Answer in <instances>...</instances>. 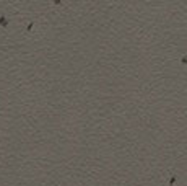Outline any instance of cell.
I'll return each mask as SVG.
<instances>
[{
	"mask_svg": "<svg viewBox=\"0 0 187 186\" xmlns=\"http://www.w3.org/2000/svg\"><path fill=\"white\" fill-rule=\"evenodd\" d=\"M182 62H184V64H186V62H187V56L184 57V59H182Z\"/></svg>",
	"mask_w": 187,
	"mask_h": 186,
	"instance_id": "obj_1",
	"label": "cell"
}]
</instances>
